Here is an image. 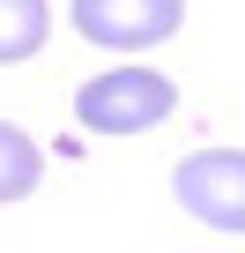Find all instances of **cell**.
<instances>
[{
  "instance_id": "3957f363",
  "label": "cell",
  "mask_w": 245,
  "mask_h": 253,
  "mask_svg": "<svg viewBox=\"0 0 245 253\" xmlns=\"http://www.w3.org/2000/svg\"><path fill=\"white\" fill-rule=\"evenodd\" d=\"M171 194L208 231H245V149H193L171 171Z\"/></svg>"
},
{
  "instance_id": "7a4b0ae2",
  "label": "cell",
  "mask_w": 245,
  "mask_h": 253,
  "mask_svg": "<svg viewBox=\"0 0 245 253\" xmlns=\"http://www.w3.org/2000/svg\"><path fill=\"white\" fill-rule=\"evenodd\" d=\"M74 38L104 45V52H149L164 38H178L186 0H67Z\"/></svg>"
},
{
  "instance_id": "277c9868",
  "label": "cell",
  "mask_w": 245,
  "mask_h": 253,
  "mask_svg": "<svg viewBox=\"0 0 245 253\" xmlns=\"http://www.w3.org/2000/svg\"><path fill=\"white\" fill-rule=\"evenodd\" d=\"M37 179H45V149L23 134V126L0 119V209H8V201H30Z\"/></svg>"
},
{
  "instance_id": "5b68a950",
  "label": "cell",
  "mask_w": 245,
  "mask_h": 253,
  "mask_svg": "<svg viewBox=\"0 0 245 253\" xmlns=\"http://www.w3.org/2000/svg\"><path fill=\"white\" fill-rule=\"evenodd\" d=\"M45 30H52V8H45V0H0V67L30 60L45 45Z\"/></svg>"
},
{
  "instance_id": "6da1fadb",
  "label": "cell",
  "mask_w": 245,
  "mask_h": 253,
  "mask_svg": "<svg viewBox=\"0 0 245 253\" xmlns=\"http://www.w3.org/2000/svg\"><path fill=\"white\" fill-rule=\"evenodd\" d=\"M171 112H178V89L164 67H111V75H89L74 89L82 134H149Z\"/></svg>"
}]
</instances>
